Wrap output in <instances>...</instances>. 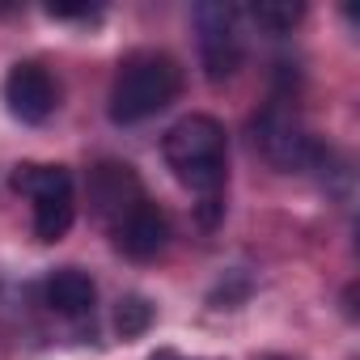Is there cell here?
I'll return each instance as SVG.
<instances>
[{
  "mask_svg": "<svg viewBox=\"0 0 360 360\" xmlns=\"http://www.w3.org/2000/svg\"><path fill=\"white\" fill-rule=\"evenodd\" d=\"M161 153L178 183L204 200V221H212V208L221 204L225 191V161H229L225 127L212 115H187L165 131Z\"/></svg>",
  "mask_w": 360,
  "mask_h": 360,
  "instance_id": "1",
  "label": "cell"
},
{
  "mask_svg": "<svg viewBox=\"0 0 360 360\" xmlns=\"http://www.w3.org/2000/svg\"><path fill=\"white\" fill-rule=\"evenodd\" d=\"M178 94H183V68L165 51H131L115 81H110V119L115 123H144L157 110H165Z\"/></svg>",
  "mask_w": 360,
  "mask_h": 360,
  "instance_id": "2",
  "label": "cell"
},
{
  "mask_svg": "<svg viewBox=\"0 0 360 360\" xmlns=\"http://www.w3.org/2000/svg\"><path fill=\"white\" fill-rule=\"evenodd\" d=\"M13 191L30 200V208H34V238L39 242H60L72 229L77 191H72V174L64 165L22 161L13 169Z\"/></svg>",
  "mask_w": 360,
  "mask_h": 360,
  "instance_id": "3",
  "label": "cell"
},
{
  "mask_svg": "<svg viewBox=\"0 0 360 360\" xmlns=\"http://www.w3.org/2000/svg\"><path fill=\"white\" fill-rule=\"evenodd\" d=\"M233 5H200L195 9V30H200V60L212 85L229 81L242 68V26H238Z\"/></svg>",
  "mask_w": 360,
  "mask_h": 360,
  "instance_id": "4",
  "label": "cell"
},
{
  "mask_svg": "<svg viewBox=\"0 0 360 360\" xmlns=\"http://www.w3.org/2000/svg\"><path fill=\"white\" fill-rule=\"evenodd\" d=\"M144 183L140 174L127 165V161H98L89 169V208L102 225H119L127 212H136L144 204Z\"/></svg>",
  "mask_w": 360,
  "mask_h": 360,
  "instance_id": "5",
  "label": "cell"
},
{
  "mask_svg": "<svg viewBox=\"0 0 360 360\" xmlns=\"http://www.w3.org/2000/svg\"><path fill=\"white\" fill-rule=\"evenodd\" d=\"M5 102L22 123H43L60 106V85L43 64L22 60V64H13V72L5 81Z\"/></svg>",
  "mask_w": 360,
  "mask_h": 360,
  "instance_id": "6",
  "label": "cell"
},
{
  "mask_svg": "<svg viewBox=\"0 0 360 360\" xmlns=\"http://www.w3.org/2000/svg\"><path fill=\"white\" fill-rule=\"evenodd\" d=\"M115 246L127 255V259H136V263H148V259H157L161 250H165V242H169V221H165V212L157 208V204H140L136 212H127L115 229Z\"/></svg>",
  "mask_w": 360,
  "mask_h": 360,
  "instance_id": "7",
  "label": "cell"
},
{
  "mask_svg": "<svg viewBox=\"0 0 360 360\" xmlns=\"http://www.w3.org/2000/svg\"><path fill=\"white\" fill-rule=\"evenodd\" d=\"M43 297H47V305H51L60 318H85V314H94L98 288H94V280H89L81 267H60V271L47 276Z\"/></svg>",
  "mask_w": 360,
  "mask_h": 360,
  "instance_id": "8",
  "label": "cell"
},
{
  "mask_svg": "<svg viewBox=\"0 0 360 360\" xmlns=\"http://www.w3.org/2000/svg\"><path fill=\"white\" fill-rule=\"evenodd\" d=\"M301 5H280V0H263V5H250V18L267 30V34H288L301 22Z\"/></svg>",
  "mask_w": 360,
  "mask_h": 360,
  "instance_id": "9",
  "label": "cell"
},
{
  "mask_svg": "<svg viewBox=\"0 0 360 360\" xmlns=\"http://www.w3.org/2000/svg\"><path fill=\"white\" fill-rule=\"evenodd\" d=\"M148 322H153V305H148L144 297H123V301H119V309H115V326H119L123 339L144 335Z\"/></svg>",
  "mask_w": 360,
  "mask_h": 360,
  "instance_id": "10",
  "label": "cell"
},
{
  "mask_svg": "<svg viewBox=\"0 0 360 360\" xmlns=\"http://www.w3.org/2000/svg\"><path fill=\"white\" fill-rule=\"evenodd\" d=\"M148 360H187V356H178V352H157V356H148Z\"/></svg>",
  "mask_w": 360,
  "mask_h": 360,
  "instance_id": "11",
  "label": "cell"
},
{
  "mask_svg": "<svg viewBox=\"0 0 360 360\" xmlns=\"http://www.w3.org/2000/svg\"><path fill=\"white\" fill-rule=\"evenodd\" d=\"M263 360H284V356H263Z\"/></svg>",
  "mask_w": 360,
  "mask_h": 360,
  "instance_id": "12",
  "label": "cell"
}]
</instances>
